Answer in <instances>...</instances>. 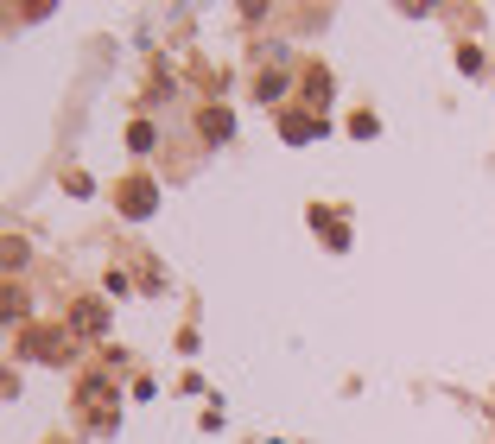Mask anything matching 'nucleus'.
Segmentation results:
<instances>
[{
    "label": "nucleus",
    "mask_w": 495,
    "mask_h": 444,
    "mask_svg": "<svg viewBox=\"0 0 495 444\" xmlns=\"http://www.w3.org/2000/svg\"><path fill=\"white\" fill-rule=\"evenodd\" d=\"M70 330L102 337V330H108V312H102V305H77V312H70Z\"/></svg>",
    "instance_id": "3"
},
{
    "label": "nucleus",
    "mask_w": 495,
    "mask_h": 444,
    "mask_svg": "<svg viewBox=\"0 0 495 444\" xmlns=\"http://www.w3.org/2000/svg\"><path fill=\"white\" fill-rule=\"evenodd\" d=\"M115 197H121V209H127V216H147V209H153V184H147V178H127Z\"/></svg>",
    "instance_id": "2"
},
{
    "label": "nucleus",
    "mask_w": 495,
    "mask_h": 444,
    "mask_svg": "<svg viewBox=\"0 0 495 444\" xmlns=\"http://www.w3.org/2000/svg\"><path fill=\"white\" fill-rule=\"evenodd\" d=\"M312 127H318V121H305V115H286V140H305Z\"/></svg>",
    "instance_id": "6"
},
{
    "label": "nucleus",
    "mask_w": 495,
    "mask_h": 444,
    "mask_svg": "<svg viewBox=\"0 0 495 444\" xmlns=\"http://www.w3.org/2000/svg\"><path fill=\"white\" fill-rule=\"evenodd\" d=\"M197 133H203V140H229V115H223V108H203V115H197Z\"/></svg>",
    "instance_id": "4"
},
{
    "label": "nucleus",
    "mask_w": 495,
    "mask_h": 444,
    "mask_svg": "<svg viewBox=\"0 0 495 444\" xmlns=\"http://www.w3.org/2000/svg\"><path fill=\"white\" fill-rule=\"evenodd\" d=\"M305 102H324V70H305Z\"/></svg>",
    "instance_id": "5"
},
{
    "label": "nucleus",
    "mask_w": 495,
    "mask_h": 444,
    "mask_svg": "<svg viewBox=\"0 0 495 444\" xmlns=\"http://www.w3.org/2000/svg\"><path fill=\"white\" fill-rule=\"evenodd\" d=\"M26 355H38V362H64V355H70V349H64V330L32 324V330H26Z\"/></svg>",
    "instance_id": "1"
}]
</instances>
